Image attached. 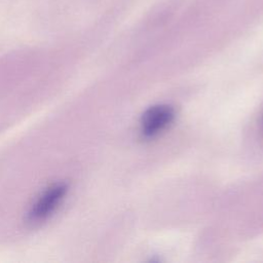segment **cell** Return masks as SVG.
<instances>
[{
  "mask_svg": "<svg viewBox=\"0 0 263 263\" xmlns=\"http://www.w3.org/2000/svg\"><path fill=\"white\" fill-rule=\"evenodd\" d=\"M67 191L68 186L65 183H57L47 188L29 211L27 218L29 223L38 224L50 217L64 199Z\"/></svg>",
  "mask_w": 263,
  "mask_h": 263,
  "instance_id": "obj_1",
  "label": "cell"
},
{
  "mask_svg": "<svg viewBox=\"0 0 263 263\" xmlns=\"http://www.w3.org/2000/svg\"><path fill=\"white\" fill-rule=\"evenodd\" d=\"M174 109L167 105H157L149 108L142 116L141 133L145 138H153L164 130L173 121Z\"/></svg>",
  "mask_w": 263,
  "mask_h": 263,
  "instance_id": "obj_2",
  "label": "cell"
}]
</instances>
